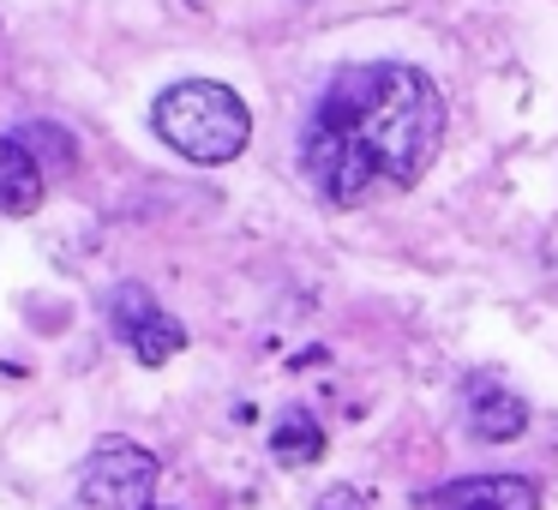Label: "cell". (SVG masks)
<instances>
[{
	"mask_svg": "<svg viewBox=\"0 0 558 510\" xmlns=\"http://www.w3.org/2000/svg\"><path fill=\"white\" fill-rule=\"evenodd\" d=\"M43 186L49 174L37 169V157L13 133H0V217H31L43 205Z\"/></svg>",
	"mask_w": 558,
	"mask_h": 510,
	"instance_id": "7",
	"label": "cell"
},
{
	"mask_svg": "<svg viewBox=\"0 0 558 510\" xmlns=\"http://www.w3.org/2000/svg\"><path fill=\"white\" fill-rule=\"evenodd\" d=\"M433 510H541V486L522 474H462L426 493Z\"/></svg>",
	"mask_w": 558,
	"mask_h": 510,
	"instance_id": "5",
	"label": "cell"
},
{
	"mask_svg": "<svg viewBox=\"0 0 558 510\" xmlns=\"http://www.w3.org/2000/svg\"><path fill=\"white\" fill-rule=\"evenodd\" d=\"M157 457H150L138 438H97V450L85 457V469H78V498H85L90 510H157L150 498H157Z\"/></svg>",
	"mask_w": 558,
	"mask_h": 510,
	"instance_id": "3",
	"label": "cell"
},
{
	"mask_svg": "<svg viewBox=\"0 0 558 510\" xmlns=\"http://www.w3.org/2000/svg\"><path fill=\"white\" fill-rule=\"evenodd\" d=\"M13 138L31 150V157H37V169H43V174H49V169H73V162H78L73 138H66L61 126H49V121H31V126H19Z\"/></svg>",
	"mask_w": 558,
	"mask_h": 510,
	"instance_id": "9",
	"label": "cell"
},
{
	"mask_svg": "<svg viewBox=\"0 0 558 510\" xmlns=\"http://www.w3.org/2000/svg\"><path fill=\"white\" fill-rule=\"evenodd\" d=\"M109 325L145 366H162L186 349V325L169 306H157V294H150L145 282H114L109 289Z\"/></svg>",
	"mask_w": 558,
	"mask_h": 510,
	"instance_id": "4",
	"label": "cell"
},
{
	"mask_svg": "<svg viewBox=\"0 0 558 510\" xmlns=\"http://www.w3.org/2000/svg\"><path fill=\"white\" fill-rule=\"evenodd\" d=\"M150 126L169 150H181L186 162L222 169L253 145V114H246L241 90L217 85V78H181L150 102Z\"/></svg>",
	"mask_w": 558,
	"mask_h": 510,
	"instance_id": "2",
	"label": "cell"
},
{
	"mask_svg": "<svg viewBox=\"0 0 558 510\" xmlns=\"http://www.w3.org/2000/svg\"><path fill=\"white\" fill-rule=\"evenodd\" d=\"M462 414H469V433L486 438V445H510V438H522V426H529V402H522L517 390L493 385V378H469Z\"/></svg>",
	"mask_w": 558,
	"mask_h": 510,
	"instance_id": "6",
	"label": "cell"
},
{
	"mask_svg": "<svg viewBox=\"0 0 558 510\" xmlns=\"http://www.w3.org/2000/svg\"><path fill=\"white\" fill-rule=\"evenodd\" d=\"M342 498H349V493H330V505H325V510H354V505H342Z\"/></svg>",
	"mask_w": 558,
	"mask_h": 510,
	"instance_id": "10",
	"label": "cell"
},
{
	"mask_svg": "<svg viewBox=\"0 0 558 510\" xmlns=\"http://www.w3.org/2000/svg\"><path fill=\"white\" fill-rule=\"evenodd\" d=\"M270 457L282 462V469H306V462L325 457V426H318L313 409H289L277 421V433H270Z\"/></svg>",
	"mask_w": 558,
	"mask_h": 510,
	"instance_id": "8",
	"label": "cell"
},
{
	"mask_svg": "<svg viewBox=\"0 0 558 510\" xmlns=\"http://www.w3.org/2000/svg\"><path fill=\"white\" fill-rule=\"evenodd\" d=\"M445 145V90L409 61H354L318 90L301 133V169L318 198L361 210L378 193H409Z\"/></svg>",
	"mask_w": 558,
	"mask_h": 510,
	"instance_id": "1",
	"label": "cell"
}]
</instances>
